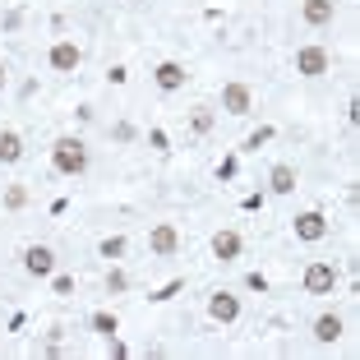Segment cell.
<instances>
[{
  "label": "cell",
  "instance_id": "obj_13",
  "mask_svg": "<svg viewBox=\"0 0 360 360\" xmlns=\"http://www.w3.org/2000/svg\"><path fill=\"white\" fill-rule=\"evenodd\" d=\"M268 190L273 194H291L296 190V167H291V162H277V167L268 171Z\"/></svg>",
  "mask_w": 360,
  "mask_h": 360
},
{
  "label": "cell",
  "instance_id": "obj_6",
  "mask_svg": "<svg viewBox=\"0 0 360 360\" xmlns=\"http://www.w3.org/2000/svg\"><path fill=\"white\" fill-rule=\"evenodd\" d=\"M291 231H296V240H323L328 236V217L319 208H309V212H300L296 222H291Z\"/></svg>",
  "mask_w": 360,
  "mask_h": 360
},
{
  "label": "cell",
  "instance_id": "obj_18",
  "mask_svg": "<svg viewBox=\"0 0 360 360\" xmlns=\"http://www.w3.org/2000/svg\"><path fill=\"white\" fill-rule=\"evenodd\" d=\"M93 328L102 333V338H116V314H106V309H97V314H93Z\"/></svg>",
  "mask_w": 360,
  "mask_h": 360
},
{
  "label": "cell",
  "instance_id": "obj_10",
  "mask_svg": "<svg viewBox=\"0 0 360 360\" xmlns=\"http://www.w3.org/2000/svg\"><path fill=\"white\" fill-rule=\"evenodd\" d=\"M208 314L217 319V323H236V319H240V296H231V291H217V296L208 300Z\"/></svg>",
  "mask_w": 360,
  "mask_h": 360
},
{
  "label": "cell",
  "instance_id": "obj_2",
  "mask_svg": "<svg viewBox=\"0 0 360 360\" xmlns=\"http://www.w3.org/2000/svg\"><path fill=\"white\" fill-rule=\"evenodd\" d=\"M338 264H328V259H314V264H305V277H300V282H305V291L309 296H333V291H338Z\"/></svg>",
  "mask_w": 360,
  "mask_h": 360
},
{
  "label": "cell",
  "instance_id": "obj_17",
  "mask_svg": "<svg viewBox=\"0 0 360 360\" xmlns=\"http://www.w3.org/2000/svg\"><path fill=\"white\" fill-rule=\"evenodd\" d=\"M106 291H111V296H125V291H129V277L120 273V268H111V273H106Z\"/></svg>",
  "mask_w": 360,
  "mask_h": 360
},
{
  "label": "cell",
  "instance_id": "obj_14",
  "mask_svg": "<svg viewBox=\"0 0 360 360\" xmlns=\"http://www.w3.org/2000/svg\"><path fill=\"white\" fill-rule=\"evenodd\" d=\"M338 338H342V319L338 314H319L314 319V342L319 347H333Z\"/></svg>",
  "mask_w": 360,
  "mask_h": 360
},
{
  "label": "cell",
  "instance_id": "obj_12",
  "mask_svg": "<svg viewBox=\"0 0 360 360\" xmlns=\"http://www.w3.org/2000/svg\"><path fill=\"white\" fill-rule=\"evenodd\" d=\"M240 250H245L240 231H217V236H212V255L222 259V264H236V259H240Z\"/></svg>",
  "mask_w": 360,
  "mask_h": 360
},
{
  "label": "cell",
  "instance_id": "obj_4",
  "mask_svg": "<svg viewBox=\"0 0 360 360\" xmlns=\"http://www.w3.org/2000/svg\"><path fill=\"white\" fill-rule=\"evenodd\" d=\"M328 51L323 46H300L296 51V75H305V79H319V75H328Z\"/></svg>",
  "mask_w": 360,
  "mask_h": 360
},
{
  "label": "cell",
  "instance_id": "obj_25",
  "mask_svg": "<svg viewBox=\"0 0 360 360\" xmlns=\"http://www.w3.org/2000/svg\"><path fill=\"white\" fill-rule=\"evenodd\" d=\"M0 88H5V65H0Z\"/></svg>",
  "mask_w": 360,
  "mask_h": 360
},
{
  "label": "cell",
  "instance_id": "obj_9",
  "mask_svg": "<svg viewBox=\"0 0 360 360\" xmlns=\"http://www.w3.org/2000/svg\"><path fill=\"white\" fill-rule=\"evenodd\" d=\"M148 245H153V255H158V259H171L180 250L176 226H171V222H158V226H153V236H148Z\"/></svg>",
  "mask_w": 360,
  "mask_h": 360
},
{
  "label": "cell",
  "instance_id": "obj_16",
  "mask_svg": "<svg viewBox=\"0 0 360 360\" xmlns=\"http://www.w3.org/2000/svg\"><path fill=\"white\" fill-rule=\"evenodd\" d=\"M97 250H102V259H120V255H125V236H106Z\"/></svg>",
  "mask_w": 360,
  "mask_h": 360
},
{
  "label": "cell",
  "instance_id": "obj_20",
  "mask_svg": "<svg viewBox=\"0 0 360 360\" xmlns=\"http://www.w3.org/2000/svg\"><path fill=\"white\" fill-rule=\"evenodd\" d=\"M190 125L199 129V134H208V129H212V111H208V106H199V111H194V120H190Z\"/></svg>",
  "mask_w": 360,
  "mask_h": 360
},
{
  "label": "cell",
  "instance_id": "obj_22",
  "mask_svg": "<svg viewBox=\"0 0 360 360\" xmlns=\"http://www.w3.org/2000/svg\"><path fill=\"white\" fill-rule=\"evenodd\" d=\"M245 286H250V291H268V277L264 273H250V277H245Z\"/></svg>",
  "mask_w": 360,
  "mask_h": 360
},
{
  "label": "cell",
  "instance_id": "obj_7",
  "mask_svg": "<svg viewBox=\"0 0 360 360\" xmlns=\"http://www.w3.org/2000/svg\"><path fill=\"white\" fill-rule=\"evenodd\" d=\"M23 268H28L32 277H51L56 273V250L51 245H28V250H23Z\"/></svg>",
  "mask_w": 360,
  "mask_h": 360
},
{
  "label": "cell",
  "instance_id": "obj_26",
  "mask_svg": "<svg viewBox=\"0 0 360 360\" xmlns=\"http://www.w3.org/2000/svg\"><path fill=\"white\" fill-rule=\"evenodd\" d=\"M129 5H143V0H129Z\"/></svg>",
  "mask_w": 360,
  "mask_h": 360
},
{
  "label": "cell",
  "instance_id": "obj_19",
  "mask_svg": "<svg viewBox=\"0 0 360 360\" xmlns=\"http://www.w3.org/2000/svg\"><path fill=\"white\" fill-rule=\"evenodd\" d=\"M23 203H28V190H23V185H10V190H5V208H23Z\"/></svg>",
  "mask_w": 360,
  "mask_h": 360
},
{
  "label": "cell",
  "instance_id": "obj_11",
  "mask_svg": "<svg viewBox=\"0 0 360 360\" xmlns=\"http://www.w3.org/2000/svg\"><path fill=\"white\" fill-rule=\"evenodd\" d=\"M333 14H338V0H305V5H300V19H305L309 28L333 23Z\"/></svg>",
  "mask_w": 360,
  "mask_h": 360
},
{
  "label": "cell",
  "instance_id": "obj_3",
  "mask_svg": "<svg viewBox=\"0 0 360 360\" xmlns=\"http://www.w3.org/2000/svg\"><path fill=\"white\" fill-rule=\"evenodd\" d=\"M46 60H51L56 75H75L79 65H84V51H79V42H70V37H60V42H51V51H46Z\"/></svg>",
  "mask_w": 360,
  "mask_h": 360
},
{
  "label": "cell",
  "instance_id": "obj_1",
  "mask_svg": "<svg viewBox=\"0 0 360 360\" xmlns=\"http://www.w3.org/2000/svg\"><path fill=\"white\" fill-rule=\"evenodd\" d=\"M51 167L60 171V176H84L88 171V143L84 139H75V134H65V139H56V148H51Z\"/></svg>",
  "mask_w": 360,
  "mask_h": 360
},
{
  "label": "cell",
  "instance_id": "obj_15",
  "mask_svg": "<svg viewBox=\"0 0 360 360\" xmlns=\"http://www.w3.org/2000/svg\"><path fill=\"white\" fill-rule=\"evenodd\" d=\"M14 162H23V139L14 129H0V167H14Z\"/></svg>",
  "mask_w": 360,
  "mask_h": 360
},
{
  "label": "cell",
  "instance_id": "obj_23",
  "mask_svg": "<svg viewBox=\"0 0 360 360\" xmlns=\"http://www.w3.org/2000/svg\"><path fill=\"white\" fill-rule=\"evenodd\" d=\"M180 286H185V282H180V277H176V282H167V286H162V291H158V296H153V300H171V296H176V291H180Z\"/></svg>",
  "mask_w": 360,
  "mask_h": 360
},
{
  "label": "cell",
  "instance_id": "obj_21",
  "mask_svg": "<svg viewBox=\"0 0 360 360\" xmlns=\"http://www.w3.org/2000/svg\"><path fill=\"white\" fill-rule=\"evenodd\" d=\"M268 139H273V129H259V134H250V139H245V148H259V143H268Z\"/></svg>",
  "mask_w": 360,
  "mask_h": 360
},
{
  "label": "cell",
  "instance_id": "obj_5",
  "mask_svg": "<svg viewBox=\"0 0 360 360\" xmlns=\"http://www.w3.org/2000/svg\"><path fill=\"white\" fill-rule=\"evenodd\" d=\"M222 111H226V116H250V111H255V93H250V84H226L222 88Z\"/></svg>",
  "mask_w": 360,
  "mask_h": 360
},
{
  "label": "cell",
  "instance_id": "obj_24",
  "mask_svg": "<svg viewBox=\"0 0 360 360\" xmlns=\"http://www.w3.org/2000/svg\"><path fill=\"white\" fill-rule=\"evenodd\" d=\"M217 176H222V180H231V176H236V158H226L222 167H217Z\"/></svg>",
  "mask_w": 360,
  "mask_h": 360
},
{
  "label": "cell",
  "instance_id": "obj_8",
  "mask_svg": "<svg viewBox=\"0 0 360 360\" xmlns=\"http://www.w3.org/2000/svg\"><path fill=\"white\" fill-rule=\"evenodd\" d=\"M185 79H190V75H185V65H180V60H162L158 70H153V84H158L162 93H180Z\"/></svg>",
  "mask_w": 360,
  "mask_h": 360
}]
</instances>
